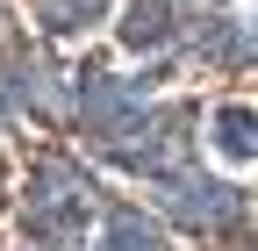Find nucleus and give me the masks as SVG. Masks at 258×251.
Instances as JSON below:
<instances>
[{"label":"nucleus","instance_id":"1","mask_svg":"<svg viewBox=\"0 0 258 251\" xmlns=\"http://www.w3.org/2000/svg\"><path fill=\"white\" fill-rule=\"evenodd\" d=\"M101 208H108L101 201V179H93L72 151H36V158H29L15 215H22V237L36 244V251H79L86 223Z\"/></svg>","mask_w":258,"mask_h":251},{"label":"nucleus","instance_id":"2","mask_svg":"<svg viewBox=\"0 0 258 251\" xmlns=\"http://www.w3.org/2000/svg\"><path fill=\"white\" fill-rule=\"evenodd\" d=\"M144 108H151V86L144 79H115V72H79L72 79V130L86 137V151L108 144L122 122H137Z\"/></svg>","mask_w":258,"mask_h":251},{"label":"nucleus","instance_id":"3","mask_svg":"<svg viewBox=\"0 0 258 251\" xmlns=\"http://www.w3.org/2000/svg\"><path fill=\"white\" fill-rule=\"evenodd\" d=\"M158 208H165L179 230H194V237L244 223V194H237V186H222V179H208V172H194V165H179V172L158 179Z\"/></svg>","mask_w":258,"mask_h":251},{"label":"nucleus","instance_id":"4","mask_svg":"<svg viewBox=\"0 0 258 251\" xmlns=\"http://www.w3.org/2000/svg\"><path fill=\"white\" fill-rule=\"evenodd\" d=\"M0 79H8V93H15V115H36L43 130H64V122H72V79H64L36 43H8Z\"/></svg>","mask_w":258,"mask_h":251},{"label":"nucleus","instance_id":"5","mask_svg":"<svg viewBox=\"0 0 258 251\" xmlns=\"http://www.w3.org/2000/svg\"><path fill=\"white\" fill-rule=\"evenodd\" d=\"M93 251H172L165 230H158V215L129 208V201H108L101 208V237H93Z\"/></svg>","mask_w":258,"mask_h":251},{"label":"nucleus","instance_id":"6","mask_svg":"<svg viewBox=\"0 0 258 251\" xmlns=\"http://www.w3.org/2000/svg\"><path fill=\"white\" fill-rule=\"evenodd\" d=\"M115 36H122V50H165L179 36V8L172 0H129L115 15Z\"/></svg>","mask_w":258,"mask_h":251},{"label":"nucleus","instance_id":"7","mask_svg":"<svg viewBox=\"0 0 258 251\" xmlns=\"http://www.w3.org/2000/svg\"><path fill=\"white\" fill-rule=\"evenodd\" d=\"M208 130H215V151H222V158L258 165V108H244V101H215Z\"/></svg>","mask_w":258,"mask_h":251},{"label":"nucleus","instance_id":"8","mask_svg":"<svg viewBox=\"0 0 258 251\" xmlns=\"http://www.w3.org/2000/svg\"><path fill=\"white\" fill-rule=\"evenodd\" d=\"M115 0H36V22H43V36H86L93 22H108Z\"/></svg>","mask_w":258,"mask_h":251},{"label":"nucleus","instance_id":"9","mask_svg":"<svg viewBox=\"0 0 258 251\" xmlns=\"http://www.w3.org/2000/svg\"><path fill=\"white\" fill-rule=\"evenodd\" d=\"M15 130V93H8V79H0V137Z\"/></svg>","mask_w":258,"mask_h":251},{"label":"nucleus","instance_id":"10","mask_svg":"<svg viewBox=\"0 0 258 251\" xmlns=\"http://www.w3.org/2000/svg\"><path fill=\"white\" fill-rule=\"evenodd\" d=\"M0 43H15V0H0Z\"/></svg>","mask_w":258,"mask_h":251}]
</instances>
